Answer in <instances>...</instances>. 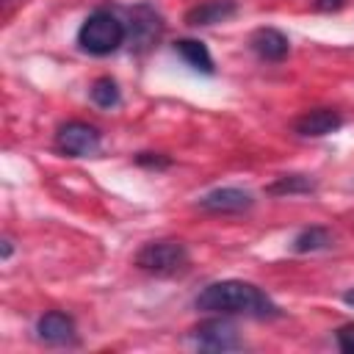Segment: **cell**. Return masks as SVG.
<instances>
[{"label": "cell", "mask_w": 354, "mask_h": 354, "mask_svg": "<svg viewBox=\"0 0 354 354\" xmlns=\"http://www.w3.org/2000/svg\"><path fill=\"white\" fill-rule=\"evenodd\" d=\"M160 30H163V22H160V17L149 6L133 8V19H130V28H127V36L138 47H149L160 36Z\"/></svg>", "instance_id": "10"}, {"label": "cell", "mask_w": 354, "mask_h": 354, "mask_svg": "<svg viewBox=\"0 0 354 354\" xmlns=\"http://www.w3.org/2000/svg\"><path fill=\"white\" fill-rule=\"evenodd\" d=\"M8 254H11V241L6 238V241H3V257H8Z\"/></svg>", "instance_id": "20"}, {"label": "cell", "mask_w": 354, "mask_h": 354, "mask_svg": "<svg viewBox=\"0 0 354 354\" xmlns=\"http://www.w3.org/2000/svg\"><path fill=\"white\" fill-rule=\"evenodd\" d=\"M194 307L202 313H218V315H249V318H279L282 310L252 282L243 279H221L194 299Z\"/></svg>", "instance_id": "1"}, {"label": "cell", "mask_w": 354, "mask_h": 354, "mask_svg": "<svg viewBox=\"0 0 354 354\" xmlns=\"http://www.w3.org/2000/svg\"><path fill=\"white\" fill-rule=\"evenodd\" d=\"M254 205L252 194L243 188H216L199 199V207L207 213H241Z\"/></svg>", "instance_id": "7"}, {"label": "cell", "mask_w": 354, "mask_h": 354, "mask_svg": "<svg viewBox=\"0 0 354 354\" xmlns=\"http://www.w3.org/2000/svg\"><path fill=\"white\" fill-rule=\"evenodd\" d=\"M124 39H127L124 22L108 8L91 11L77 30V44L88 55H111L124 44Z\"/></svg>", "instance_id": "2"}, {"label": "cell", "mask_w": 354, "mask_h": 354, "mask_svg": "<svg viewBox=\"0 0 354 354\" xmlns=\"http://www.w3.org/2000/svg\"><path fill=\"white\" fill-rule=\"evenodd\" d=\"M249 44L252 50L263 58V61H282L288 53H290V41L282 30L277 28H257L252 36H249Z\"/></svg>", "instance_id": "9"}, {"label": "cell", "mask_w": 354, "mask_h": 354, "mask_svg": "<svg viewBox=\"0 0 354 354\" xmlns=\"http://www.w3.org/2000/svg\"><path fill=\"white\" fill-rule=\"evenodd\" d=\"M329 243H332V232H329L326 227H307V230H301V232L293 238L290 249L299 252V254H304V252L326 249Z\"/></svg>", "instance_id": "13"}, {"label": "cell", "mask_w": 354, "mask_h": 354, "mask_svg": "<svg viewBox=\"0 0 354 354\" xmlns=\"http://www.w3.org/2000/svg\"><path fill=\"white\" fill-rule=\"evenodd\" d=\"M91 102L94 105H100V108H116L119 102H122V94H119V86H116V80H111V77H97L94 83H91Z\"/></svg>", "instance_id": "14"}, {"label": "cell", "mask_w": 354, "mask_h": 354, "mask_svg": "<svg viewBox=\"0 0 354 354\" xmlns=\"http://www.w3.org/2000/svg\"><path fill=\"white\" fill-rule=\"evenodd\" d=\"M55 147L69 158H88L100 152V130L86 122H66L55 133Z\"/></svg>", "instance_id": "5"}, {"label": "cell", "mask_w": 354, "mask_h": 354, "mask_svg": "<svg viewBox=\"0 0 354 354\" xmlns=\"http://www.w3.org/2000/svg\"><path fill=\"white\" fill-rule=\"evenodd\" d=\"M335 340H337V348L343 354H354V324H343L335 332Z\"/></svg>", "instance_id": "16"}, {"label": "cell", "mask_w": 354, "mask_h": 354, "mask_svg": "<svg viewBox=\"0 0 354 354\" xmlns=\"http://www.w3.org/2000/svg\"><path fill=\"white\" fill-rule=\"evenodd\" d=\"M136 266L155 277H174L188 268V249L180 241H152L138 249Z\"/></svg>", "instance_id": "3"}, {"label": "cell", "mask_w": 354, "mask_h": 354, "mask_svg": "<svg viewBox=\"0 0 354 354\" xmlns=\"http://www.w3.org/2000/svg\"><path fill=\"white\" fill-rule=\"evenodd\" d=\"M340 127H343V116L332 108H313L293 122V130L299 136H307V138H321V136H329Z\"/></svg>", "instance_id": "6"}, {"label": "cell", "mask_w": 354, "mask_h": 354, "mask_svg": "<svg viewBox=\"0 0 354 354\" xmlns=\"http://www.w3.org/2000/svg\"><path fill=\"white\" fill-rule=\"evenodd\" d=\"M238 11L235 0H205L199 6H194L185 14V25L196 28V25H213V22H224Z\"/></svg>", "instance_id": "11"}, {"label": "cell", "mask_w": 354, "mask_h": 354, "mask_svg": "<svg viewBox=\"0 0 354 354\" xmlns=\"http://www.w3.org/2000/svg\"><path fill=\"white\" fill-rule=\"evenodd\" d=\"M191 340H194L196 348H205V351H232V348L243 346L235 324L227 321V318H207V321H202L199 326L191 329Z\"/></svg>", "instance_id": "4"}, {"label": "cell", "mask_w": 354, "mask_h": 354, "mask_svg": "<svg viewBox=\"0 0 354 354\" xmlns=\"http://www.w3.org/2000/svg\"><path fill=\"white\" fill-rule=\"evenodd\" d=\"M36 335H39V340H44L50 346L72 343L75 340V321L66 313H61V310H50V313H44L39 318Z\"/></svg>", "instance_id": "8"}, {"label": "cell", "mask_w": 354, "mask_h": 354, "mask_svg": "<svg viewBox=\"0 0 354 354\" xmlns=\"http://www.w3.org/2000/svg\"><path fill=\"white\" fill-rule=\"evenodd\" d=\"M343 3L346 0H315V8L318 11H337V8H343Z\"/></svg>", "instance_id": "18"}, {"label": "cell", "mask_w": 354, "mask_h": 354, "mask_svg": "<svg viewBox=\"0 0 354 354\" xmlns=\"http://www.w3.org/2000/svg\"><path fill=\"white\" fill-rule=\"evenodd\" d=\"M313 188H315V183L310 177H304V174H285L277 183H271L266 191L268 194H307Z\"/></svg>", "instance_id": "15"}, {"label": "cell", "mask_w": 354, "mask_h": 354, "mask_svg": "<svg viewBox=\"0 0 354 354\" xmlns=\"http://www.w3.org/2000/svg\"><path fill=\"white\" fill-rule=\"evenodd\" d=\"M343 301H346V304H348V307H354V288H351V290H346V293H343Z\"/></svg>", "instance_id": "19"}, {"label": "cell", "mask_w": 354, "mask_h": 354, "mask_svg": "<svg viewBox=\"0 0 354 354\" xmlns=\"http://www.w3.org/2000/svg\"><path fill=\"white\" fill-rule=\"evenodd\" d=\"M174 53H180L183 61H185L191 69H196V72H205V75H213V72H216V69H213V58H210L207 47H205L199 39H177V41H174Z\"/></svg>", "instance_id": "12"}, {"label": "cell", "mask_w": 354, "mask_h": 354, "mask_svg": "<svg viewBox=\"0 0 354 354\" xmlns=\"http://www.w3.org/2000/svg\"><path fill=\"white\" fill-rule=\"evenodd\" d=\"M136 160H138L141 166H149V169H166V166H169V158L155 155V152H141Z\"/></svg>", "instance_id": "17"}]
</instances>
